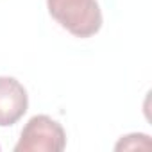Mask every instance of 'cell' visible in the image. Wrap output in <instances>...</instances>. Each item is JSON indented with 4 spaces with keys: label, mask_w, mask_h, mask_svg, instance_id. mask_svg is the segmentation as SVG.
Segmentation results:
<instances>
[{
    "label": "cell",
    "mask_w": 152,
    "mask_h": 152,
    "mask_svg": "<svg viewBox=\"0 0 152 152\" xmlns=\"http://www.w3.org/2000/svg\"><path fill=\"white\" fill-rule=\"evenodd\" d=\"M50 16L70 34L91 38L102 27V11L97 0H47Z\"/></svg>",
    "instance_id": "1"
},
{
    "label": "cell",
    "mask_w": 152,
    "mask_h": 152,
    "mask_svg": "<svg viewBox=\"0 0 152 152\" xmlns=\"http://www.w3.org/2000/svg\"><path fill=\"white\" fill-rule=\"evenodd\" d=\"M29 107L27 90L15 77H0V127L15 125Z\"/></svg>",
    "instance_id": "3"
},
{
    "label": "cell",
    "mask_w": 152,
    "mask_h": 152,
    "mask_svg": "<svg viewBox=\"0 0 152 152\" xmlns=\"http://www.w3.org/2000/svg\"><path fill=\"white\" fill-rule=\"evenodd\" d=\"M64 147L66 134L61 124L47 115H36L22 129L15 152H61Z\"/></svg>",
    "instance_id": "2"
},
{
    "label": "cell",
    "mask_w": 152,
    "mask_h": 152,
    "mask_svg": "<svg viewBox=\"0 0 152 152\" xmlns=\"http://www.w3.org/2000/svg\"><path fill=\"white\" fill-rule=\"evenodd\" d=\"M116 150H132V148H150V138L147 134H129V136H124L116 147Z\"/></svg>",
    "instance_id": "4"
}]
</instances>
